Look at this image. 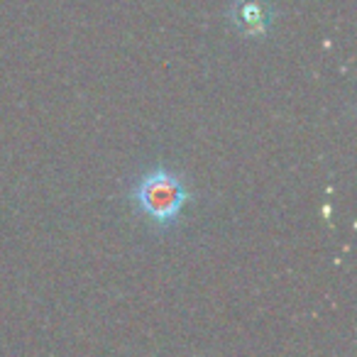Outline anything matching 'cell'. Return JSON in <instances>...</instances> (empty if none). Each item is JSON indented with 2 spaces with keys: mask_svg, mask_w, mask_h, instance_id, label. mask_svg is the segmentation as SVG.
<instances>
[{
  "mask_svg": "<svg viewBox=\"0 0 357 357\" xmlns=\"http://www.w3.org/2000/svg\"><path fill=\"white\" fill-rule=\"evenodd\" d=\"M228 17L248 40H264L274 25L272 0H230Z\"/></svg>",
  "mask_w": 357,
  "mask_h": 357,
  "instance_id": "2",
  "label": "cell"
},
{
  "mask_svg": "<svg viewBox=\"0 0 357 357\" xmlns=\"http://www.w3.org/2000/svg\"><path fill=\"white\" fill-rule=\"evenodd\" d=\"M128 199L157 230H169L178 223L191 194L184 176L167 167H154L137 178Z\"/></svg>",
  "mask_w": 357,
  "mask_h": 357,
  "instance_id": "1",
  "label": "cell"
}]
</instances>
